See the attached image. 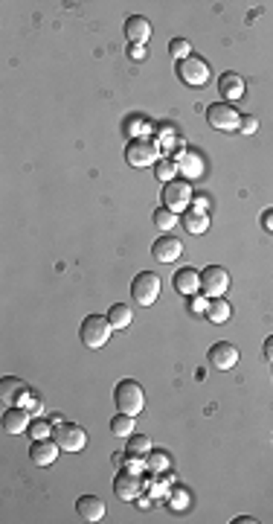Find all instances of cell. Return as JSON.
<instances>
[{"instance_id": "17", "label": "cell", "mask_w": 273, "mask_h": 524, "mask_svg": "<svg viewBox=\"0 0 273 524\" xmlns=\"http://www.w3.org/2000/svg\"><path fill=\"white\" fill-rule=\"evenodd\" d=\"M175 289H178V294H183V297H192V294H198L201 291V271H195V268H180L178 274H175Z\"/></svg>"}, {"instance_id": "19", "label": "cell", "mask_w": 273, "mask_h": 524, "mask_svg": "<svg viewBox=\"0 0 273 524\" xmlns=\"http://www.w3.org/2000/svg\"><path fill=\"white\" fill-rule=\"evenodd\" d=\"M183 228L192 233V236L207 233V230H209V216H207V210H201V207L186 210V213H183Z\"/></svg>"}, {"instance_id": "26", "label": "cell", "mask_w": 273, "mask_h": 524, "mask_svg": "<svg viewBox=\"0 0 273 524\" xmlns=\"http://www.w3.org/2000/svg\"><path fill=\"white\" fill-rule=\"evenodd\" d=\"M151 452V440L146 434H131L128 437V455L131 457H146Z\"/></svg>"}, {"instance_id": "28", "label": "cell", "mask_w": 273, "mask_h": 524, "mask_svg": "<svg viewBox=\"0 0 273 524\" xmlns=\"http://www.w3.org/2000/svg\"><path fill=\"white\" fill-rule=\"evenodd\" d=\"M146 466H149V472H166L169 469V455H163V452H149L146 455Z\"/></svg>"}, {"instance_id": "24", "label": "cell", "mask_w": 273, "mask_h": 524, "mask_svg": "<svg viewBox=\"0 0 273 524\" xmlns=\"http://www.w3.org/2000/svg\"><path fill=\"white\" fill-rule=\"evenodd\" d=\"M23 394V384L21 379L15 376H4V381H0V399L4 402H18V396Z\"/></svg>"}, {"instance_id": "18", "label": "cell", "mask_w": 273, "mask_h": 524, "mask_svg": "<svg viewBox=\"0 0 273 524\" xmlns=\"http://www.w3.org/2000/svg\"><path fill=\"white\" fill-rule=\"evenodd\" d=\"M76 513L85 521H102L105 518V501L99 498V495H81V498L76 501Z\"/></svg>"}, {"instance_id": "11", "label": "cell", "mask_w": 273, "mask_h": 524, "mask_svg": "<svg viewBox=\"0 0 273 524\" xmlns=\"http://www.w3.org/2000/svg\"><path fill=\"white\" fill-rule=\"evenodd\" d=\"M218 94H221L224 102H238V99H244V94H248V82H244V76H238L236 70H227V73H221V79H218Z\"/></svg>"}, {"instance_id": "6", "label": "cell", "mask_w": 273, "mask_h": 524, "mask_svg": "<svg viewBox=\"0 0 273 524\" xmlns=\"http://www.w3.org/2000/svg\"><path fill=\"white\" fill-rule=\"evenodd\" d=\"M131 294L140 306H151V303H157V297H160V277L154 271H140L131 280Z\"/></svg>"}, {"instance_id": "25", "label": "cell", "mask_w": 273, "mask_h": 524, "mask_svg": "<svg viewBox=\"0 0 273 524\" xmlns=\"http://www.w3.org/2000/svg\"><path fill=\"white\" fill-rule=\"evenodd\" d=\"M154 167H157V169H154V172H157V178H160V181H166V184H169V181H175V178L180 175L178 160H169V157H160V160L154 163Z\"/></svg>"}, {"instance_id": "27", "label": "cell", "mask_w": 273, "mask_h": 524, "mask_svg": "<svg viewBox=\"0 0 273 524\" xmlns=\"http://www.w3.org/2000/svg\"><path fill=\"white\" fill-rule=\"evenodd\" d=\"M151 218H154V225H157L160 230H166V233L178 225V213H172L169 207H157V210L151 213Z\"/></svg>"}, {"instance_id": "22", "label": "cell", "mask_w": 273, "mask_h": 524, "mask_svg": "<svg viewBox=\"0 0 273 524\" xmlns=\"http://www.w3.org/2000/svg\"><path fill=\"white\" fill-rule=\"evenodd\" d=\"M230 315H233V306H230L224 297H212V300H209L207 318H209L212 323H224V320H230Z\"/></svg>"}, {"instance_id": "3", "label": "cell", "mask_w": 273, "mask_h": 524, "mask_svg": "<svg viewBox=\"0 0 273 524\" xmlns=\"http://www.w3.org/2000/svg\"><path fill=\"white\" fill-rule=\"evenodd\" d=\"M192 201H195V192H192V186H189V181L175 178V181H169L166 186H163V207H169L172 213H180V210L186 213Z\"/></svg>"}, {"instance_id": "4", "label": "cell", "mask_w": 273, "mask_h": 524, "mask_svg": "<svg viewBox=\"0 0 273 524\" xmlns=\"http://www.w3.org/2000/svg\"><path fill=\"white\" fill-rule=\"evenodd\" d=\"M207 123L215 131H238L241 126V114L236 111L233 102H212L207 108Z\"/></svg>"}, {"instance_id": "29", "label": "cell", "mask_w": 273, "mask_h": 524, "mask_svg": "<svg viewBox=\"0 0 273 524\" xmlns=\"http://www.w3.org/2000/svg\"><path fill=\"white\" fill-rule=\"evenodd\" d=\"M169 52H172V59L183 62V59L192 56V44H189L186 38H172V41H169Z\"/></svg>"}, {"instance_id": "13", "label": "cell", "mask_w": 273, "mask_h": 524, "mask_svg": "<svg viewBox=\"0 0 273 524\" xmlns=\"http://www.w3.org/2000/svg\"><path fill=\"white\" fill-rule=\"evenodd\" d=\"M59 452H62V446L56 443V440H50V437L33 440V446H30V460H33L35 466H52V463L59 460Z\"/></svg>"}, {"instance_id": "5", "label": "cell", "mask_w": 273, "mask_h": 524, "mask_svg": "<svg viewBox=\"0 0 273 524\" xmlns=\"http://www.w3.org/2000/svg\"><path fill=\"white\" fill-rule=\"evenodd\" d=\"M160 146L154 140H146V137H131V143L125 146V160L131 167H154L160 160L157 157Z\"/></svg>"}, {"instance_id": "33", "label": "cell", "mask_w": 273, "mask_h": 524, "mask_svg": "<svg viewBox=\"0 0 273 524\" xmlns=\"http://www.w3.org/2000/svg\"><path fill=\"white\" fill-rule=\"evenodd\" d=\"M256 128H259V120H256L253 114H244V117H241V126H238L241 134H253Z\"/></svg>"}, {"instance_id": "10", "label": "cell", "mask_w": 273, "mask_h": 524, "mask_svg": "<svg viewBox=\"0 0 273 524\" xmlns=\"http://www.w3.org/2000/svg\"><path fill=\"white\" fill-rule=\"evenodd\" d=\"M209 364L215 367V370H233L236 364H238V358H241V352H238V347L236 344H230V341H215L212 347H209Z\"/></svg>"}, {"instance_id": "9", "label": "cell", "mask_w": 273, "mask_h": 524, "mask_svg": "<svg viewBox=\"0 0 273 524\" xmlns=\"http://www.w3.org/2000/svg\"><path fill=\"white\" fill-rule=\"evenodd\" d=\"M230 289V274L221 265H207L201 274V294L207 297H224Z\"/></svg>"}, {"instance_id": "23", "label": "cell", "mask_w": 273, "mask_h": 524, "mask_svg": "<svg viewBox=\"0 0 273 524\" xmlns=\"http://www.w3.org/2000/svg\"><path fill=\"white\" fill-rule=\"evenodd\" d=\"M111 434L114 437H122V440H128L131 434H134V417L131 413H117V417H111Z\"/></svg>"}, {"instance_id": "20", "label": "cell", "mask_w": 273, "mask_h": 524, "mask_svg": "<svg viewBox=\"0 0 273 524\" xmlns=\"http://www.w3.org/2000/svg\"><path fill=\"white\" fill-rule=\"evenodd\" d=\"M178 167H180V175L183 178H198L201 172H204V157L198 155V152H183L180 157H178Z\"/></svg>"}, {"instance_id": "31", "label": "cell", "mask_w": 273, "mask_h": 524, "mask_svg": "<svg viewBox=\"0 0 273 524\" xmlns=\"http://www.w3.org/2000/svg\"><path fill=\"white\" fill-rule=\"evenodd\" d=\"M18 405H21V408H26L30 413H41V408H44V402H41V399H35L30 391H23V399H18Z\"/></svg>"}, {"instance_id": "34", "label": "cell", "mask_w": 273, "mask_h": 524, "mask_svg": "<svg viewBox=\"0 0 273 524\" xmlns=\"http://www.w3.org/2000/svg\"><path fill=\"white\" fill-rule=\"evenodd\" d=\"M178 492H180V498H172L169 507H172V510H186V507H189V498H186L189 492H186V489H178Z\"/></svg>"}, {"instance_id": "8", "label": "cell", "mask_w": 273, "mask_h": 524, "mask_svg": "<svg viewBox=\"0 0 273 524\" xmlns=\"http://www.w3.org/2000/svg\"><path fill=\"white\" fill-rule=\"evenodd\" d=\"M175 73L180 76V82H186V85H192V88H204L207 82H209V76H212L209 73V65L201 56H189V59L178 62Z\"/></svg>"}, {"instance_id": "21", "label": "cell", "mask_w": 273, "mask_h": 524, "mask_svg": "<svg viewBox=\"0 0 273 524\" xmlns=\"http://www.w3.org/2000/svg\"><path fill=\"white\" fill-rule=\"evenodd\" d=\"M108 320H111L114 329H128L134 320V309L125 306V303H114V306L108 309Z\"/></svg>"}, {"instance_id": "30", "label": "cell", "mask_w": 273, "mask_h": 524, "mask_svg": "<svg viewBox=\"0 0 273 524\" xmlns=\"http://www.w3.org/2000/svg\"><path fill=\"white\" fill-rule=\"evenodd\" d=\"M52 428H56V425H50L47 420H41V417H38V420H33V423H30V437H33V440H44V437H50V434H52Z\"/></svg>"}, {"instance_id": "12", "label": "cell", "mask_w": 273, "mask_h": 524, "mask_svg": "<svg viewBox=\"0 0 273 524\" xmlns=\"http://www.w3.org/2000/svg\"><path fill=\"white\" fill-rule=\"evenodd\" d=\"M180 254H183V242L180 239H175V236H160L154 245H151V257L157 260V262H163V265H172V262H178L180 260Z\"/></svg>"}, {"instance_id": "38", "label": "cell", "mask_w": 273, "mask_h": 524, "mask_svg": "<svg viewBox=\"0 0 273 524\" xmlns=\"http://www.w3.org/2000/svg\"><path fill=\"white\" fill-rule=\"evenodd\" d=\"M248 521L256 524V518H250V515H238V518H236V524H248Z\"/></svg>"}, {"instance_id": "7", "label": "cell", "mask_w": 273, "mask_h": 524, "mask_svg": "<svg viewBox=\"0 0 273 524\" xmlns=\"http://www.w3.org/2000/svg\"><path fill=\"white\" fill-rule=\"evenodd\" d=\"M52 440H56L64 452H81L88 446V431L79 423H59L52 428Z\"/></svg>"}, {"instance_id": "15", "label": "cell", "mask_w": 273, "mask_h": 524, "mask_svg": "<svg viewBox=\"0 0 273 524\" xmlns=\"http://www.w3.org/2000/svg\"><path fill=\"white\" fill-rule=\"evenodd\" d=\"M125 35H128V44H143L151 38V21L143 18V15H131L125 21Z\"/></svg>"}, {"instance_id": "32", "label": "cell", "mask_w": 273, "mask_h": 524, "mask_svg": "<svg viewBox=\"0 0 273 524\" xmlns=\"http://www.w3.org/2000/svg\"><path fill=\"white\" fill-rule=\"evenodd\" d=\"M189 309H192L195 315H207V309H209V300H207V297L198 291V294H192V297H189Z\"/></svg>"}, {"instance_id": "37", "label": "cell", "mask_w": 273, "mask_h": 524, "mask_svg": "<svg viewBox=\"0 0 273 524\" xmlns=\"http://www.w3.org/2000/svg\"><path fill=\"white\" fill-rule=\"evenodd\" d=\"M265 358L273 364V335H270V338H265Z\"/></svg>"}, {"instance_id": "16", "label": "cell", "mask_w": 273, "mask_h": 524, "mask_svg": "<svg viewBox=\"0 0 273 524\" xmlns=\"http://www.w3.org/2000/svg\"><path fill=\"white\" fill-rule=\"evenodd\" d=\"M114 495H120L122 501H134L140 495V481L131 469H120V475L114 478Z\"/></svg>"}, {"instance_id": "36", "label": "cell", "mask_w": 273, "mask_h": 524, "mask_svg": "<svg viewBox=\"0 0 273 524\" xmlns=\"http://www.w3.org/2000/svg\"><path fill=\"white\" fill-rule=\"evenodd\" d=\"M262 228H265L267 233H273V207H267V210L262 213Z\"/></svg>"}, {"instance_id": "2", "label": "cell", "mask_w": 273, "mask_h": 524, "mask_svg": "<svg viewBox=\"0 0 273 524\" xmlns=\"http://www.w3.org/2000/svg\"><path fill=\"white\" fill-rule=\"evenodd\" d=\"M111 329L114 326H111V320H108V315H88L85 320H81L79 338L88 350H102L108 344V338H111Z\"/></svg>"}, {"instance_id": "35", "label": "cell", "mask_w": 273, "mask_h": 524, "mask_svg": "<svg viewBox=\"0 0 273 524\" xmlns=\"http://www.w3.org/2000/svg\"><path fill=\"white\" fill-rule=\"evenodd\" d=\"M128 56L136 59V62H143L146 59V47L143 44H128Z\"/></svg>"}, {"instance_id": "1", "label": "cell", "mask_w": 273, "mask_h": 524, "mask_svg": "<svg viewBox=\"0 0 273 524\" xmlns=\"http://www.w3.org/2000/svg\"><path fill=\"white\" fill-rule=\"evenodd\" d=\"M114 405H117V411L136 417V413L146 408V391L134 379H120L114 388Z\"/></svg>"}, {"instance_id": "14", "label": "cell", "mask_w": 273, "mask_h": 524, "mask_svg": "<svg viewBox=\"0 0 273 524\" xmlns=\"http://www.w3.org/2000/svg\"><path fill=\"white\" fill-rule=\"evenodd\" d=\"M30 411L26 408H21V405H12V408H6L4 411V431L6 434H23V431H30Z\"/></svg>"}]
</instances>
